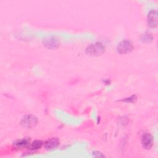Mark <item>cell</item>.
I'll use <instances>...</instances> for the list:
<instances>
[{
    "label": "cell",
    "mask_w": 158,
    "mask_h": 158,
    "mask_svg": "<svg viewBox=\"0 0 158 158\" xmlns=\"http://www.w3.org/2000/svg\"><path fill=\"white\" fill-rule=\"evenodd\" d=\"M37 117L33 114H27L23 117L20 121V125L25 128H32L37 124Z\"/></svg>",
    "instance_id": "2"
},
{
    "label": "cell",
    "mask_w": 158,
    "mask_h": 158,
    "mask_svg": "<svg viewBox=\"0 0 158 158\" xmlns=\"http://www.w3.org/2000/svg\"><path fill=\"white\" fill-rule=\"evenodd\" d=\"M134 49L133 43L129 40H123L117 45V51L120 54H127L131 52Z\"/></svg>",
    "instance_id": "3"
},
{
    "label": "cell",
    "mask_w": 158,
    "mask_h": 158,
    "mask_svg": "<svg viewBox=\"0 0 158 158\" xmlns=\"http://www.w3.org/2000/svg\"><path fill=\"white\" fill-rule=\"evenodd\" d=\"M143 147L146 149H150L154 144V139L152 136L148 132H144L141 138Z\"/></svg>",
    "instance_id": "5"
},
{
    "label": "cell",
    "mask_w": 158,
    "mask_h": 158,
    "mask_svg": "<svg viewBox=\"0 0 158 158\" xmlns=\"http://www.w3.org/2000/svg\"><path fill=\"white\" fill-rule=\"evenodd\" d=\"M30 139L28 138H23L22 139H19L16 140L13 143V147L15 149H22L30 144Z\"/></svg>",
    "instance_id": "8"
},
{
    "label": "cell",
    "mask_w": 158,
    "mask_h": 158,
    "mask_svg": "<svg viewBox=\"0 0 158 158\" xmlns=\"http://www.w3.org/2000/svg\"><path fill=\"white\" fill-rule=\"evenodd\" d=\"M93 153V156H94L95 157H104V155L99 151H94Z\"/></svg>",
    "instance_id": "12"
},
{
    "label": "cell",
    "mask_w": 158,
    "mask_h": 158,
    "mask_svg": "<svg viewBox=\"0 0 158 158\" xmlns=\"http://www.w3.org/2000/svg\"><path fill=\"white\" fill-rule=\"evenodd\" d=\"M44 46L50 49H53L58 48L60 45V41L58 38L55 36H49L43 40Z\"/></svg>",
    "instance_id": "6"
},
{
    "label": "cell",
    "mask_w": 158,
    "mask_h": 158,
    "mask_svg": "<svg viewBox=\"0 0 158 158\" xmlns=\"http://www.w3.org/2000/svg\"><path fill=\"white\" fill-rule=\"evenodd\" d=\"M43 144L44 143H43V141L41 140L36 139V140L33 141V142H31V143H30L28 149L31 151H36V150L40 149L42 147Z\"/></svg>",
    "instance_id": "10"
},
{
    "label": "cell",
    "mask_w": 158,
    "mask_h": 158,
    "mask_svg": "<svg viewBox=\"0 0 158 158\" xmlns=\"http://www.w3.org/2000/svg\"><path fill=\"white\" fill-rule=\"evenodd\" d=\"M158 21V13L157 10L151 9L147 15V23L151 28H156L157 26Z\"/></svg>",
    "instance_id": "4"
},
{
    "label": "cell",
    "mask_w": 158,
    "mask_h": 158,
    "mask_svg": "<svg viewBox=\"0 0 158 158\" xmlns=\"http://www.w3.org/2000/svg\"><path fill=\"white\" fill-rule=\"evenodd\" d=\"M136 100V97L135 95H133V96H131L129 98H125V99H122L123 101H125V102H135Z\"/></svg>",
    "instance_id": "11"
},
{
    "label": "cell",
    "mask_w": 158,
    "mask_h": 158,
    "mask_svg": "<svg viewBox=\"0 0 158 158\" xmlns=\"http://www.w3.org/2000/svg\"><path fill=\"white\" fill-rule=\"evenodd\" d=\"M60 141L57 137H52L48 139L44 143V148L46 150H53L60 146Z\"/></svg>",
    "instance_id": "7"
},
{
    "label": "cell",
    "mask_w": 158,
    "mask_h": 158,
    "mask_svg": "<svg viewBox=\"0 0 158 158\" xmlns=\"http://www.w3.org/2000/svg\"><path fill=\"white\" fill-rule=\"evenodd\" d=\"M153 36L152 33L149 31H146L143 34H142L140 36V40L142 43H149L153 40Z\"/></svg>",
    "instance_id": "9"
},
{
    "label": "cell",
    "mask_w": 158,
    "mask_h": 158,
    "mask_svg": "<svg viewBox=\"0 0 158 158\" xmlns=\"http://www.w3.org/2000/svg\"><path fill=\"white\" fill-rule=\"evenodd\" d=\"M106 47L101 42H95L88 45L86 49L85 52L89 56H99L105 52Z\"/></svg>",
    "instance_id": "1"
}]
</instances>
